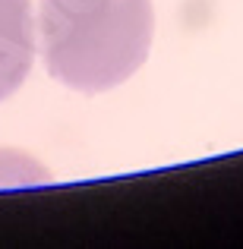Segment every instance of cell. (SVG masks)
<instances>
[{
	"label": "cell",
	"instance_id": "6da1fadb",
	"mask_svg": "<svg viewBox=\"0 0 243 249\" xmlns=\"http://www.w3.org/2000/svg\"><path fill=\"white\" fill-rule=\"evenodd\" d=\"M155 35L152 0H41L44 70L67 89L108 91L146 63Z\"/></svg>",
	"mask_w": 243,
	"mask_h": 249
},
{
	"label": "cell",
	"instance_id": "7a4b0ae2",
	"mask_svg": "<svg viewBox=\"0 0 243 249\" xmlns=\"http://www.w3.org/2000/svg\"><path fill=\"white\" fill-rule=\"evenodd\" d=\"M35 60V19L29 0H0V101L16 95Z\"/></svg>",
	"mask_w": 243,
	"mask_h": 249
}]
</instances>
